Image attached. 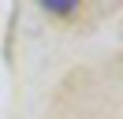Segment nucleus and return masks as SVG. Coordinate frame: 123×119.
Instances as JSON below:
<instances>
[{
    "label": "nucleus",
    "instance_id": "f257e3e1",
    "mask_svg": "<svg viewBox=\"0 0 123 119\" xmlns=\"http://www.w3.org/2000/svg\"><path fill=\"white\" fill-rule=\"evenodd\" d=\"M78 7V0H45V11H52V15H71Z\"/></svg>",
    "mask_w": 123,
    "mask_h": 119
}]
</instances>
